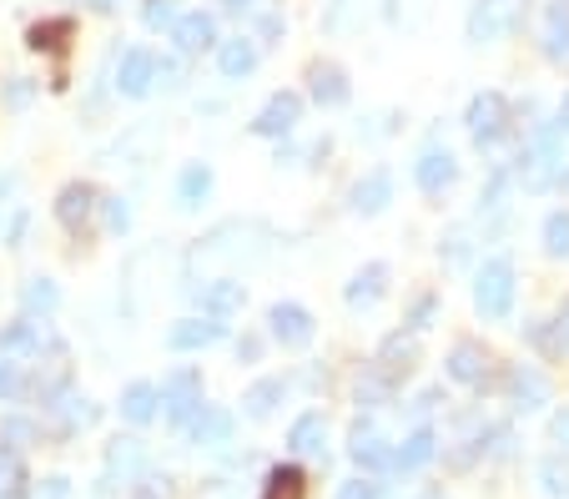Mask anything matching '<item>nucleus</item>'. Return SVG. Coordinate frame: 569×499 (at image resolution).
I'll return each instance as SVG.
<instances>
[{"label":"nucleus","instance_id":"nucleus-1","mask_svg":"<svg viewBox=\"0 0 569 499\" xmlns=\"http://www.w3.org/2000/svg\"><path fill=\"white\" fill-rule=\"evenodd\" d=\"M519 21H525V0H473L469 21H463V36H469V46H495V41H505Z\"/></svg>","mask_w":569,"mask_h":499},{"label":"nucleus","instance_id":"nucleus-2","mask_svg":"<svg viewBox=\"0 0 569 499\" xmlns=\"http://www.w3.org/2000/svg\"><path fill=\"white\" fill-rule=\"evenodd\" d=\"M473 308L483 318H509V308H515V262L489 258L473 272Z\"/></svg>","mask_w":569,"mask_h":499},{"label":"nucleus","instance_id":"nucleus-3","mask_svg":"<svg viewBox=\"0 0 569 499\" xmlns=\"http://www.w3.org/2000/svg\"><path fill=\"white\" fill-rule=\"evenodd\" d=\"M161 403H167V419L172 423H192V413L202 409V373L197 369H172L161 379Z\"/></svg>","mask_w":569,"mask_h":499},{"label":"nucleus","instance_id":"nucleus-4","mask_svg":"<svg viewBox=\"0 0 569 499\" xmlns=\"http://www.w3.org/2000/svg\"><path fill=\"white\" fill-rule=\"evenodd\" d=\"M463 121H469V137L479 141V147H495L509 127V101L499 97V91H479V97L469 101V111H463Z\"/></svg>","mask_w":569,"mask_h":499},{"label":"nucleus","instance_id":"nucleus-5","mask_svg":"<svg viewBox=\"0 0 569 499\" xmlns=\"http://www.w3.org/2000/svg\"><path fill=\"white\" fill-rule=\"evenodd\" d=\"M302 121V97L298 91H272L268 107L252 117V137H288Z\"/></svg>","mask_w":569,"mask_h":499},{"label":"nucleus","instance_id":"nucleus-6","mask_svg":"<svg viewBox=\"0 0 569 499\" xmlns=\"http://www.w3.org/2000/svg\"><path fill=\"white\" fill-rule=\"evenodd\" d=\"M268 328L282 348H302V343H312V333H318V328H312V313L302 303H272Z\"/></svg>","mask_w":569,"mask_h":499},{"label":"nucleus","instance_id":"nucleus-7","mask_svg":"<svg viewBox=\"0 0 569 499\" xmlns=\"http://www.w3.org/2000/svg\"><path fill=\"white\" fill-rule=\"evenodd\" d=\"M413 182H419L429 197L449 192V187L459 182V162H453V152H439V147H429V152L413 162Z\"/></svg>","mask_w":569,"mask_h":499},{"label":"nucleus","instance_id":"nucleus-8","mask_svg":"<svg viewBox=\"0 0 569 499\" xmlns=\"http://www.w3.org/2000/svg\"><path fill=\"white\" fill-rule=\"evenodd\" d=\"M227 338V323L222 318H182V323H172V333H167V343L177 348V353H192V348H212Z\"/></svg>","mask_w":569,"mask_h":499},{"label":"nucleus","instance_id":"nucleus-9","mask_svg":"<svg viewBox=\"0 0 569 499\" xmlns=\"http://www.w3.org/2000/svg\"><path fill=\"white\" fill-rule=\"evenodd\" d=\"M91 212H97V187H91V182L61 187V197H56V218H61V228L81 232L91 222Z\"/></svg>","mask_w":569,"mask_h":499},{"label":"nucleus","instance_id":"nucleus-10","mask_svg":"<svg viewBox=\"0 0 569 499\" xmlns=\"http://www.w3.org/2000/svg\"><path fill=\"white\" fill-rule=\"evenodd\" d=\"M388 202H393V172H388V167H373L368 177H358L353 182V212L378 218Z\"/></svg>","mask_w":569,"mask_h":499},{"label":"nucleus","instance_id":"nucleus-11","mask_svg":"<svg viewBox=\"0 0 569 499\" xmlns=\"http://www.w3.org/2000/svg\"><path fill=\"white\" fill-rule=\"evenodd\" d=\"M172 41H177V51H182V56L207 51V46H217V21L207 11L177 16V21H172Z\"/></svg>","mask_w":569,"mask_h":499},{"label":"nucleus","instance_id":"nucleus-12","mask_svg":"<svg viewBox=\"0 0 569 499\" xmlns=\"http://www.w3.org/2000/svg\"><path fill=\"white\" fill-rule=\"evenodd\" d=\"M308 91L318 107H343L348 101V77H343V66L333 61H312L308 66Z\"/></svg>","mask_w":569,"mask_h":499},{"label":"nucleus","instance_id":"nucleus-13","mask_svg":"<svg viewBox=\"0 0 569 499\" xmlns=\"http://www.w3.org/2000/svg\"><path fill=\"white\" fill-rule=\"evenodd\" d=\"M46 348V328L36 323V318H21V323L0 328V353L6 359H41Z\"/></svg>","mask_w":569,"mask_h":499},{"label":"nucleus","instance_id":"nucleus-14","mask_svg":"<svg viewBox=\"0 0 569 499\" xmlns=\"http://www.w3.org/2000/svg\"><path fill=\"white\" fill-rule=\"evenodd\" d=\"M383 293H388V262H368V268H358L353 282L343 288L348 308H373Z\"/></svg>","mask_w":569,"mask_h":499},{"label":"nucleus","instance_id":"nucleus-15","mask_svg":"<svg viewBox=\"0 0 569 499\" xmlns=\"http://www.w3.org/2000/svg\"><path fill=\"white\" fill-rule=\"evenodd\" d=\"M151 66H157V56L141 51V46L121 56V71H117V91H121V97H131V101L147 97V91H151Z\"/></svg>","mask_w":569,"mask_h":499},{"label":"nucleus","instance_id":"nucleus-16","mask_svg":"<svg viewBox=\"0 0 569 499\" xmlns=\"http://www.w3.org/2000/svg\"><path fill=\"white\" fill-rule=\"evenodd\" d=\"M192 445H202V449H217V445H227L232 439V413L227 409H212V403H202V409L192 413Z\"/></svg>","mask_w":569,"mask_h":499},{"label":"nucleus","instance_id":"nucleus-17","mask_svg":"<svg viewBox=\"0 0 569 499\" xmlns=\"http://www.w3.org/2000/svg\"><path fill=\"white\" fill-rule=\"evenodd\" d=\"M217 71H222L227 81H242L258 71V46L248 41V36H237V41H222L217 46Z\"/></svg>","mask_w":569,"mask_h":499},{"label":"nucleus","instance_id":"nucleus-18","mask_svg":"<svg viewBox=\"0 0 569 499\" xmlns=\"http://www.w3.org/2000/svg\"><path fill=\"white\" fill-rule=\"evenodd\" d=\"M242 303H248V288H242L237 278H217V282L202 288V313L207 318H232Z\"/></svg>","mask_w":569,"mask_h":499},{"label":"nucleus","instance_id":"nucleus-19","mask_svg":"<svg viewBox=\"0 0 569 499\" xmlns=\"http://www.w3.org/2000/svg\"><path fill=\"white\" fill-rule=\"evenodd\" d=\"M207 197H212V167H207V162H187L182 177H177V207H182V212H197Z\"/></svg>","mask_w":569,"mask_h":499},{"label":"nucleus","instance_id":"nucleus-20","mask_svg":"<svg viewBox=\"0 0 569 499\" xmlns=\"http://www.w3.org/2000/svg\"><path fill=\"white\" fill-rule=\"evenodd\" d=\"M348 455H353V465H363V469H388L393 465V449L378 439L373 423H353V449H348Z\"/></svg>","mask_w":569,"mask_h":499},{"label":"nucleus","instance_id":"nucleus-21","mask_svg":"<svg viewBox=\"0 0 569 499\" xmlns=\"http://www.w3.org/2000/svg\"><path fill=\"white\" fill-rule=\"evenodd\" d=\"M433 449H439L433 429H413V435L393 449V469H398V475H413V469H423L433 459Z\"/></svg>","mask_w":569,"mask_h":499},{"label":"nucleus","instance_id":"nucleus-22","mask_svg":"<svg viewBox=\"0 0 569 499\" xmlns=\"http://www.w3.org/2000/svg\"><path fill=\"white\" fill-rule=\"evenodd\" d=\"M282 399H288V379H258L242 393V409H248V419H268Z\"/></svg>","mask_w":569,"mask_h":499},{"label":"nucleus","instance_id":"nucleus-23","mask_svg":"<svg viewBox=\"0 0 569 499\" xmlns=\"http://www.w3.org/2000/svg\"><path fill=\"white\" fill-rule=\"evenodd\" d=\"M483 369H489V353L479 343H453L449 353V379L459 383H483Z\"/></svg>","mask_w":569,"mask_h":499},{"label":"nucleus","instance_id":"nucleus-24","mask_svg":"<svg viewBox=\"0 0 569 499\" xmlns=\"http://www.w3.org/2000/svg\"><path fill=\"white\" fill-rule=\"evenodd\" d=\"M288 445H292V455H322V445H328L322 413H302V419L288 429Z\"/></svg>","mask_w":569,"mask_h":499},{"label":"nucleus","instance_id":"nucleus-25","mask_svg":"<svg viewBox=\"0 0 569 499\" xmlns=\"http://www.w3.org/2000/svg\"><path fill=\"white\" fill-rule=\"evenodd\" d=\"M157 403H161L157 383H131V389L121 393V419H131V423H151V419H157Z\"/></svg>","mask_w":569,"mask_h":499},{"label":"nucleus","instance_id":"nucleus-26","mask_svg":"<svg viewBox=\"0 0 569 499\" xmlns=\"http://www.w3.org/2000/svg\"><path fill=\"white\" fill-rule=\"evenodd\" d=\"M262 499H308V475L298 465H278L262 485Z\"/></svg>","mask_w":569,"mask_h":499},{"label":"nucleus","instance_id":"nucleus-27","mask_svg":"<svg viewBox=\"0 0 569 499\" xmlns=\"http://www.w3.org/2000/svg\"><path fill=\"white\" fill-rule=\"evenodd\" d=\"M509 399H515V409H539L549 399V383L535 369H515L509 373Z\"/></svg>","mask_w":569,"mask_h":499},{"label":"nucleus","instance_id":"nucleus-28","mask_svg":"<svg viewBox=\"0 0 569 499\" xmlns=\"http://www.w3.org/2000/svg\"><path fill=\"white\" fill-rule=\"evenodd\" d=\"M413 359H419V348H413V338H403V333L383 338V348H378V369L393 373V379H398V373H409Z\"/></svg>","mask_w":569,"mask_h":499},{"label":"nucleus","instance_id":"nucleus-29","mask_svg":"<svg viewBox=\"0 0 569 499\" xmlns=\"http://www.w3.org/2000/svg\"><path fill=\"white\" fill-rule=\"evenodd\" d=\"M107 469L121 479H137L141 469H147V449H141L137 439H117V445L107 449Z\"/></svg>","mask_w":569,"mask_h":499},{"label":"nucleus","instance_id":"nucleus-30","mask_svg":"<svg viewBox=\"0 0 569 499\" xmlns=\"http://www.w3.org/2000/svg\"><path fill=\"white\" fill-rule=\"evenodd\" d=\"M56 303H61V288H56L51 278H26V288H21V308H26V318H36V313H56Z\"/></svg>","mask_w":569,"mask_h":499},{"label":"nucleus","instance_id":"nucleus-31","mask_svg":"<svg viewBox=\"0 0 569 499\" xmlns=\"http://www.w3.org/2000/svg\"><path fill=\"white\" fill-rule=\"evenodd\" d=\"M393 373H383V369H368L363 379H358V403H368V409H378V403H388L393 399Z\"/></svg>","mask_w":569,"mask_h":499},{"label":"nucleus","instance_id":"nucleus-32","mask_svg":"<svg viewBox=\"0 0 569 499\" xmlns=\"http://www.w3.org/2000/svg\"><path fill=\"white\" fill-rule=\"evenodd\" d=\"M26 489V465H21V449L0 445V499L6 495H21Z\"/></svg>","mask_w":569,"mask_h":499},{"label":"nucleus","instance_id":"nucleus-33","mask_svg":"<svg viewBox=\"0 0 569 499\" xmlns=\"http://www.w3.org/2000/svg\"><path fill=\"white\" fill-rule=\"evenodd\" d=\"M545 51L555 56V61H565V56H569V11H565V6H555V11H549V26H545Z\"/></svg>","mask_w":569,"mask_h":499},{"label":"nucleus","instance_id":"nucleus-34","mask_svg":"<svg viewBox=\"0 0 569 499\" xmlns=\"http://www.w3.org/2000/svg\"><path fill=\"white\" fill-rule=\"evenodd\" d=\"M545 252H549V258H569V212H549V222H545Z\"/></svg>","mask_w":569,"mask_h":499},{"label":"nucleus","instance_id":"nucleus-35","mask_svg":"<svg viewBox=\"0 0 569 499\" xmlns=\"http://www.w3.org/2000/svg\"><path fill=\"white\" fill-rule=\"evenodd\" d=\"M66 36H71V21H46V26H31V46H36V51H61Z\"/></svg>","mask_w":569,"mask_h":499},{"label":"nucleus","instance_id":"nucleus-36","mask_svg":"<svg viewBox=\"0 0 569 499\" xmlns=\"http://www.w3.org/2000/svg\"><path fill=\"white\" fill-rule=\"evenodd\" d=\"M151 87L177 91V87H182V66H177L172 56H157V66H151Z\"/></svg>","mask_w":569,"mask_h":499},{"label":"nucleus","instance_id":"nucleus-37","mask_svg":"<svg viewBox=\"0 0 569 499\" xmlns=\"http://www.w3.org/2000/svg\"><path fill=\"white\" fill-rule=\"evenodd\" d=\"M505 192H509V172H495L489 187L479 192V212H499V207H505Z\"/></svg>","mask_w":569,"mask_h":499},{"label":"nucleus","instance_id":"nucleus-38","mask_svg":"<svg viewBox=\"0 0 569 499\" xmlns=\"http://www.w3.org/2000/svg\"><path fill=\"white\" fill-rule=\"evenodd\" d=\"M433 313H439V298H433V293L413 298V308H409V328H413V333H423V328L433 323Z\"/></svg>","mask_w":569,"mask_h":499},{"label":"nucleus","instance_id":"nucleus-39","mask_svg":"<svg viewBox=\"0 0 569 499\" xmlns=\"http://www.w3.org/2000/svg\"><path fill=\"white\" fill-rule=\"evenodd\" d=\"M338 499H388L383 485H373V479H348L343 489H338Z\"/></svg>","mask_w":569,"mask_h":499},{"label":"nucleus","instance_id":"nucleus-40","mask_svg":"<svg viewBox=\"0 0 569 499\" xmlns=\"http://www.w3.org/2000/svg\"><path fill=\"white\" fill-rule=\"evenodd\" d=\"M107 228H111V232H127V228H131L127 197H107Z\"/></svg>","mask_w":569,"mask_h":499},{"label":"nucleus","instance_id":"nucleus-41","mask_svg":"<svg viewBox=\"0 0 569 499\" xmlns=\"http://www.w3.org/2000/svg\"><path fill=\"white\" fill-rule=\"evenodd\" d=\"M31 499H71V479H61V475H56V479H46V485L36 489Z\"/></svg>","mask_w":569,"mask_h":499},{"label":"nucleus","instance_id":"nucleus-42","mask_svg":"<svg viewBox=\"0 0 569 499\" xmlns=\"http://www.w3.org/2000/svg\"><path fill=\"white\" fill-rule=\"evenodd\" d=\"M21 393V373H16V363H0V399H16Z\"/></svg>","mask_w":569,"mask_h":499},{"label":"nucleus","instance_id":"nucleus-43","mask_svg":"<svg viewBox=\"0 0 569 499\" xmlns=\"http://www.w3.org/2000/svg\"><path fill=\"white\" fill-rule=\"evenodd\" d=\"M539 479H545V489H549V495H569V475H559L555 465H545V469H539Z\"/></svg>","mask_w":569,"mask_h":499},{"label":"nucleus","instance_id":"nucleus-44","mask_svg":"<svg viewBox=\"0 0 569 499\" xmlns=\"http://www.w3.org/2000/svg\"><path fill=\"white\" fill-rule=\"evenodd\" d=\"M31 435H36V429L26 419H6V423H0V439H6V445H11V439H31Z\"/></svg>","mask_w":569,"mask_h":499},{"label":"nucleus","instance_id":"nucleus-45","mask_svg":"<svg viewBox=\"0 0 569 499\" xmlns=\"http://www.w3.org/2000/svg\"><path fill=\"white\" fill-rule=\"evenodd\" d=\"M177 16H172V6L167 0H157V6H147V26H172Z\"/></svg>","mask_w":569,"mask_h":499},{"label":"nucleus","instance_id":"nucleus-46","mask_svg":"<svg viewBox=\"0 0 569 499\" xmlns=\"http://www.w3.org/2000/svg\"><path fill=\"white\" fill-rule=\"evenodd\" d=\"M258 353H262V343H258V338H237V359H248V363H258Z\"/></svg>","mask_w":569,"mask_h":499},{"label":"nucleus","instance_id":"nucleus-47","mask_svg":"<svg viewBox=\"0 0 569 499\" xmlns=\"http://www.w3.org/2000/svg\"><path fill=\"white\" fill-rule=\"evenodd\" d=\"M6 101H11V107H26V101H31V87H26V81L16 77V87L6 91Z\"/></svg>","mask_w":569,"mask_h":499},{"label":"nucleus","instance_id":"nucleus-48","mask_svg":"<svg viewBox=\"0 0 569 499\" xmlns=\"http://www.w3.org/2000/svg\"><path fill=\"white\" fill-rule=\"evenodd\" d=\"M555 445H559V449H569V409L555 419Z\"/></svg>","mask_w":569,"mask_h":499},{"label":"nucleus","instance_id":"nucleus-49","mask_svg":"<svg viewBox=\"0 0 569 499\" xmlns=\"http://www.w3.org/2000/svg\"><path fill=\"white\" fill-rule=\"evenodd\" d=\"M555 127H559V131H569V97L559 101V121H555Z\"/></svg>","mask_w":569,"mask_h":499},{"label":"nucleus","instance_id":"nucleus-50","mask_svg":"<svg viewBox=\"0 0 569 499\" xmlns=\"http://www.w3.org/2000/svg\"><path fill=\"white\" fill-rule=\"evenodd\" d=\"M227 6H232V11H248V6H252V0H227Z\"/></svg>","mask_w":569,"mask_h":499},{"label":"nucleus","instance_id":"nucleus-51","mask_svg":"<svg viewBox=\"0 0 569 499\" xmlns=\"http://www.w3.org/2000/svg\"><path fill=\"white\" fill-rule=\"evenodd\" d=\"M11 187H16V182H11V177H0V192H11Z\"/></svg>","mask_w":569,"mask_h":499}]
</instances>
